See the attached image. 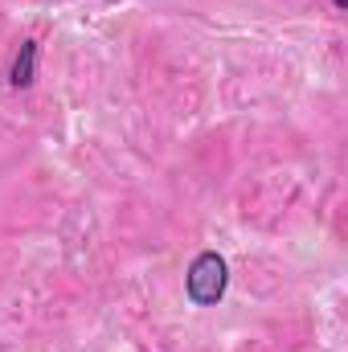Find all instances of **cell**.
<instances>
[{
  "label": "cell",
  "instance_id": "cell-3",
  "mask_svg": "<svg viewBox=\"0 0 348 352\" xmlns=\"http://www.w3.org/2000/svg\"><path fill=\"white\" fill-rule=\"evenodd\" d=\"M332 4H336V8H345V4H348V0H332Z\"/></svg>",
  "mask_w": 348,
  "mask_h": 352
},
{
  "label": "cell",
  "instance_id": "cell-1",
  "mask_svg": "<svg viewBox=\"0 0 348 352\" xmlns=\"http://www.w3.org/2000/svg\"><path fill=\"white\" fill-rule=\"evenodd\" d=\"M226 283H230V266H226V258H221L217 250L197 254L193 266H188V274H184V291H188V299H193L197 307H213V303H221Z\"/></svg>",
  "mask_w": 348,
  "mask_h": 352
},
{
  "label": "cell",
  "instance_id": "cell-2",
  "mask_svg": "<svg viewBox=\"0 0 348 352\" xmlns=\"http://www.w3.org/2000/svg\"><path fill=\"white\" fill-rule=\"evenodd\" d=\"M33 78H37V41L29 37V41H21V50H17V58L8 66V82L17 90H25L33 87Z\"/></svg>",
  "mask_w": 348,
  "mask_h": 352
}]
</instances>
